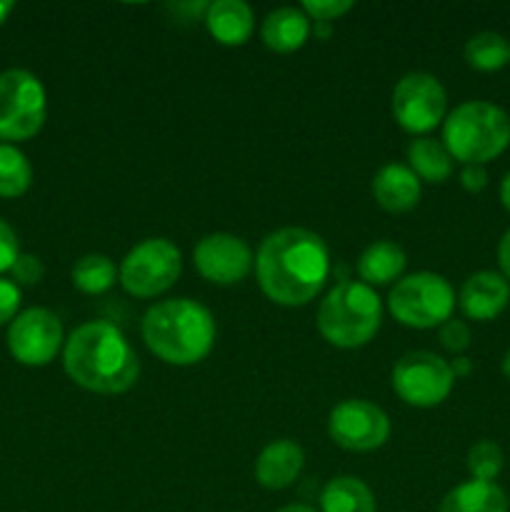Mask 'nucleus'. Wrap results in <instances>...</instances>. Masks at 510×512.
Here are the masks:
<instances>
[{
  "label": "nucleus",
  "mask_w": 510,
  "mask_h": 512,
  "mask_svg": "<svg viewBox=\"0 0 510 512\" xmlns=\"http://www.w3.org/2000/svg\"><path fill=\"white\" fill-rule=\"evenodd\" d=\"M260 290L273 303L303 308L323 290L330 275V253L318 233L280 228L260 243L255 255Z\"/></svg>",
  "instance_id": "nucleus-1"
},
{
  "label": "nucleus",
  "mask_w": 510,
  "mask_h": 512,
  "mask_svg": "<svg viewBox=\"0 0 510 512\" xmlns=\"http://www.w3.org/2000/svg\"><path fill=\"white\" fill-rule=\"evenodd\" d=\"M63 368L88 393L123 395L138 383L140 360L123 330L105 320H93L68 335Z\"/></svg>",
  "instance_id": "nucleus-2"
},
{
  "label": "nucleus",
  "mask_w": 510,
  "mask_h": 512,
  "mask_svg": "<svg viewBox=\"0 0 510 512\" xmlns=\"http://www.w3.org/2000/svg\"><path fill=\"white\" fill-rule=\"evenodd\" d=\"M140 333L155 358L185 368L210 355L215 345V318L198 300H160L143 315Z\"/></svg>",
  "instance_id": "nucleus-3"
},
{
  "label": "nucleus",
  "mask_w": 510,
  "mask_h": 512,
  "mask_svg": "<svg viewBox=\"0 0 510 512\" xmlns=\"http://www.w3.org/2000/svg\"><path fill=\"white\" fill-rule=\"evenodd\" d=\"M443 145L463 165H485L510 145V115L488 100H468L448 113Z\"/></svg>",
  "instance_id": "nucleus-4"
},
{
  "label": "nucleus",
  "mask_w": 510,
  "mask_h": 512,
  "mask_svg": "<svg viewBox=\"0 0 510 512\" xmlns=\"http://www.w3.org/2000/svg\"><path fill=\"white\" fill-rule=\"evenodd\" d=\"M383 323V303L370 285L345 280L323 298L318 330L330 345L355 350L368 345Z\"/></svg>",
  "instance_id": "nucleus-5"
},
{
  "label": "nucleus",
  "mask_w": 510,
  "mask_h": 512,
  "mask_svg": "<svg viewBox=\"0 0 510 512\" xmlns=\"http://www.w3.org/2000/svg\"><path fill=\"white\" fill-rule=\"evenodd\" d=\"M388 310L405 328H438L453 318V285L438 273H413L400 278L388 295Z\"/></svg>",
  "instance_id": "nucleus-6"
},
{
  "label": "nucleus",
  "mask_w": 510,
  "mask_h": 512,
  "mask_svg": "<svg viewBox=\"0 0 510 512\" xmlns=\"http://www.w3.org/2000/svg\"><path fill=\"white\" fill-rule=\"evenodd\" d=\"M48 115L45 88L28 70H5L0 75V140L20 143L40 133Z\"/></svg>",
  "instance_id": "nucleus-7"
},
{
  "label": "nucleus",
  "mask_w": 510,
  "mask_h": 512,
  "mask_svg": "<svg viewBox=\"0 0 510 512\" xmlns=\"http://www.w3.org/2000/svg\"><path fill=\"white\" fill-rule=\"evenodd\" d=\"M183 270L180 250L168 238H148L123 258L118 280L133 298H158L173 288Z\"/></svg>",
  "instance_id": "nucleus-8"
},
{
  "label": "nucleus",
  "mask_w": 510,
  "mask_h": 512,
  "mask_svg": "<svg viewBox=\"0 0 510 512\" xmlns=\"http://www.w3.org/2000/svg\"><path fill=\"white\" fill-rule=\"evenodd\" d=\"M390 383L403 403L413 408H435L453 393L455 375L440 355L413 350L395 363Z\"/></svg>",
  "instance_id": "nucleus-9"
},
{
  "label": "nucleus",
  "mask_w": 510,
  "mask_h": 512,
  "mask_svg": "<svg viewBox=\"0 0 510 512\" xmlns=\"http://www.w3.org/2000/svg\"><path fill=\"white\" fill-rule=\"evenodd\" d=\"M390 110L405 133L425 135L445 120L448 93L435 75L415 70L398 80L390 98Z\"/></svg>",
  "instance_id": "nucleus-10"
},
{
  "label": "nucleus",
  "mask_w": 510,
  "mask_h": 512,
  "mask_svg": "<svg viewBox=\"0 0 510 512\" xmlns=\"http://www.w3.org/2000/svg\"><path fill=\"white\" fill-rule=\"evenodd\" d=\"M328 435L338 448L350 453H370L383 448L390 438V420L368 400H343L330 410Z\"/></svg>",
  "instance_id": "nucleus-11"
},
{
  "label": "nucleus",
  "mask_w": 510,
  "mask_h": 512,
  "mask_svg": "<svg viewBox=\"0 0 510 512\" xmlns=\"http://www.w3.org/2000/svg\"><path fill=\"white\" fill-rule=\"evenodd\" d=\"M63 348V325L48 308H30L15 315L8 328V350L20 365L43 368Z\"/></svg>",
  "instance_id": "nucleus-12"
},
{
  "label": "nucleus",
  "mask_w": 510,
  "mask_h": 512,
  "mask_svg": "<svg viewBox=\"0 0 510 512\" xmlns=\"http://www.w3.org/2000/svg\"><path fill=\"white\" fill-rule=\"evenodd\" d=\"M193 260L208 283L235 285L253 270L255 258L243 238L233 233H210L195 245Z\"/></svg>",
  "instance_id": "nucleus-13"
},
{
  "label": "nucleus",
  "mask_w": 510,
  "mask_h": 512,
  "mask_svg": "<svg viewBox=\"0 0 510 512\" xmlns=\"http://www.w3.org/2000/svg\"><path fill=\"white\" fill-rule=\"evenodd\" d=\"M460 308L470 320H493L505 310L510 300V285L503 273L480 270L465 280L460 290Z\"/></svg>",
  "instance_id": "nucleus-14"
},
{
  "label": "nucleus",
  "mask_w": 510,
  "mask_h": 512,
  "mask_svg": "<svg viewBox=\"0 0 510 512\" xmlns=\"http://www.w3.org/2000/svg\"><path fill=\"white\" fill-rule=\"evenodd\" d=\"M305 453L295 440H273L255 460V480L265 490H285L298 480Z\"/></svg>",
  "instance_id": "nucleus-15"
},
{
  "label": "nucleus",
  "mask_w": 510,
  "mask_h": 512,
  "mask_svg": "<svg viewBox=\"0 0 510 512\" xmlns=\"http://www.w3.org/2000/svg\"><path fill=\"white\" fill-rule=\"evenodd\" d=\"M373 198L388 213H408L420 203V180L408 165L388 163L375 173Z\"/></svg>",
  "instance_id": "nucleus-16"
},
{
  "label": "nucleus",
  "mask_w": 510,
  "mask_h": 512,
  "mask_svg": "<svg viewBox=\"0 0 510 512\" xmlns=\"http://www.w3.org/2000/svg\"><path fill=\"white\" fill-rule=\"evenodd\" d=\"M205 25L220 45L238 48L248 43L253 35L255 15L243 0H215L205 5Z\"/></svg>",
  "instance_id": "nucleus-17"
},
{
  "label": "nucleus",
  "mask_w": 510,
  "mask_h": 512,
  "mask_svg": "<svg viewBox=\"0 0 510 512\" xmlns=\"http://www.w3.org/2000/svg\"><path fill=\"white\" fill-rule=\"evenodd\" d=\"M310 23L303 8H275L265 15L263 28H260V38H263L265 48L273 53H295L303 48L310 38Z\"/></svg>",
  "instance_id": "nucleus-18"
},
{
  "label": "nucleus",
  "mask_w": 510,
  "mask_h": 512,
  "mask_svg": "<svg viewBox=\"0 0 510 512\" xmlns=\"http://www.w3.org/2000/svg\"><path fill=\"white\" fill-rule=\"evenodd\" d=\"M405 250L393 240H375L373 245L363 250L358 258V275L365 285H390L393 280H400L403 275Z\"/></svg>",
  "instance_id": "nucleus-19"
},
{
  "label": "nucleus",
  "mask_w": 510,
  "mask_h": 512,
  "mask_svg": "<svg viewBox=\"0 0 510 512\" xmlns=\"http://www.w3.org/2000/svg\"><path fill=\"white\" fill-rule=\"evenodd\" d=\"M510 503L503 488L495 483L468 480L455 485L440 503L438 512H508Z\"/></svg>",
  "instance_id": "nucleus-20"
},
{
  "label": "nucleus",
  "mask_w": 510,
  "mask_h": 512,
  "mask_svg": "<svg viewBox=\"0 0 510 512\" xmlns=\"http://www.w3.org/2000/svg\"><path fill=\"white\" fill-rule=\"evenodd\" d=\"M408 168L418 175L420 183H445L453 175V155L448 153L443 140L423 135L408 145Z\"/></svg>",
  "instance_id": "nucleus-21"
},
{
  "label": "nucleus",
  "mask_w": 510,
  "mask_h": 512,
  "mask_svg": "<svg viewBox=\"0 0 510 512\" xmlns=\"http://www.w3.org/2000/svg\"><path fill=\"white\" fill-rule=\"evenodd\" d=\"M375 495L353 475L333 478L320 493V512H375Z\"/></svg>",
  "instance_id": "nucleus-22"
},
{
  "label": "nucleus",
  "mask_w": 510,
  "mask_h": 512,
  "mask_svg": "<svg viewBox=\"0 0 510 512\" xmlns=\"http://www.w3.org/2000/svg\"><path fill=\"white\" fill-rule=\"evenodd\" d=\"M463 55L470 68L493 73V70H500L505 63H510V43L500 33L483 30L465 43Z\"/></svg>",
  "instance_id": "nucleus-23"
},
{
  "label": "nucleus",
  "mask_w": 510,
  "mask_h": 512,
  "mask_svg": "<svg viewBox=\"0 0 510 512\" xmlns=\"http://www.w3.org/2000/svg\"><path fill=\"white\" fill-rule=\"evenodd\" d=\"M73 285L85 295H103L108 293L110 288L118 280V270H115V263L108 258V255L90 253L83 255L78 263L73 265Z\"/></svg>",
  "instance_id": "nucleus-24"
},
{
  "label": "nucleus",
  "mask_w": 510,
  "mask_h": 512,
  "mask_svg": "<svg viewBox=\"0 0 510 512\" xmlns=\"http://www.w3.org/2000/svg\"><path fill=\"white\" fill-rule=\"evenodd\" d=\"M33 183V165L15 145L0 143V198H20Z\"/></svg>",
  "instance_id": "nucleus-25"
},
{
  "label": "nucleus",
  "mask_w": 510,
  "mask_h": 512,
  "mask_svg": "<svg viewBox=\"0 0 510 512\" xmlns=\"http://www.w3.org/2000/svg\"><path fill=\"white\" fill-rule=\"evenodd\" d=\"M503 463V450L493 440H478L468 450V473L470 478L480 480V483H493L503 470Z\"/></svg>",
  "instance_id": "nucleus-26"
},
{
  "label": "nucleus",
  "mask_w": 510,
  "mask_h": 512,
  "mask_svg": "<svg viewBox=\"0 0 510 512\" xmlns=\"http://www.w3.org/2000/svg\"><path fill=\"white\" fill-rule=\"evenodd\" d=\"M300 8L308 15L310 23H333V20L350 13L353 3L350 0H305Z\"/></svg>",
  "instance_id": "nucleus-27"
},
{
  "label": "nucleus",
  "mask_w": 510,
  "mask_h": 512,
  "mask_svg": "<svg viewBox=\"0 0 510 512\" xmlns=\"http://www.w3.org/2000/svg\"><path fill=\"white\" fill-rule=\"evenodd\" d=\"M440 343H443L445 350H450L453 355H460L463 350H468L470 345V328L465 320H445L443 325H440Z\"/></svg>",
  "instance_id": "nucleus-28"
},
{
  "label": "nucleus",
  "mask_w": 510,
  "mask_h": 512,
  "mask_svg": "<svg viewBox=\"0 0 510 512\" xmlns=\"http://www.w3.org/2000/svg\"><path fill=\"white\" fill-rule=\"evenodd\" d=\"M10 270H13V278L23 285H38L45 275V268L43 263H40L38 255H30V253H20Z\"/></svg>",
  "instance_id": "nucleus-29"
},
{
  "label": "nucleus",
  "mask_w": 510,
  "mask_h": 512,
  "mask_svg": "<svg viewBox=\"0 0 510 512\" xmlns=\"http://www.w3.org/2000/svg\"><path fill=\"white\" fill-rule=\"evenodd\" d=\"M18 255H20L18 235H15V230L10 228L3 218H0V273H5V270L13 268L15 260H18Z\"/></svg>",
  "instance_id": "nucleus-30"
},
{
  "label": "nucleus",
  "mask_w": 510,
  "mask_h": 512,
  "mask_svg": "<svg viewBox=\"0 0 510 512\" xmlns=\"http://www.w3.org/2000/svg\"><path fill=\"white\" fill-rule=\"evenodd\" d=\"M20 308V288L13 280L0 278V325L13 323Z\"/></svg>",
  "instance_id": "nucleus-31"
},
{
  "label": "nucleus",
  "mask_w": 510,
  "mask_h": 512,
  "mask_svg": "<svg viewBox=\"0 0 510 512\" xmlns=\"http://www.w3.org/2000/svg\"><path fill=\"white\" fill-rule=\"evenodd\" d=\"M460 185L468 193H480L488 185V170H485V165H463V170H460Z\"/></svg>",
  "instance_id": "nucleus-32"
},
{
  "label": "nucleus",
  "mask_w": 510,
  "mask_h": 512,
  "mask_svg": "<svg viewBox=\"0 0 510 512\" xmlns=\"http://www.w3.org/2000/svg\"><path fill=\"white\" fill-rule=\"evenodd\" d=\"M498 263L503 270V278L510 280V230H505V235L498 243Z\"/></svg>",
  "instance_id": "nucleus-33"
},
{
  "label": "nucleus",
  "mask_w": 510,
  "mask_h": 512,
  "mask_svg": "<svg viewBox=\"0 0 510 512\" xmlns=\"http://www.w3.org/2000/svg\"><path fill=\"white\" fill-rule=\"evenodd\" d=\"M450 370H453L455 378H465V375L473 373V360L465 358V355H458V358L450 363Z\"/></svg>",
  "instance_id": "nucleus-34"
},
{
  "label": "nucleus",
  "mask_w": 510,
  "mask_h": 512,
  "mask_svg": "<svg viewBox=\"0 0 510 512\" xmlns=\"http://www.w3.org/2000/svg\"><path fill=\"white\" fill-rule=\"evenodd\" d=\"M500 203H503L505 210L510 213V170L503 175V180H500Z\"/></svg>",
  "instance_id": "nucleus-35"
},
{
  "label": "nucleus",
  "mask_w": 510,
  "mask_h": 512,
  "mask_svg": "<svg viewBox=\"0 0 510 512\" xmlns=\"http://www.w3.org/2000/svg\"><path fill=\"white\" fill-rule=\"evenodd\" d=\"M330 33H333V23H315V38L318 40H325Z\"/></svg>",
  "instance_id": "nucleus-36"
},
{
  "label": "nucleus",
  "mask_w": 510,
  "mask_h": 512,
  "mask_svg": "<svg viewBox=\"0 0 510 512\" xmlns=\"http://www.w3.org/2000/svg\"><path fill=\"white\" fill-rule=\"evenodd\" d=\"M13 8H15V3H10V0H0V25L8 20L10 10H13Z\"/></svg>",
  "instance_id": "nucleus-37"
},
{
  "label": "nucleus",
  "mask_w": 510,
  "mask_h": 512,
  "mask_svg": "<svg viewBox=\"0 0 510 512\" xmlns=\"http://www.w3.org/2000/svg\"><path fill=\"white\" fill-rule=\"evenodd\" d=\"M278 512H315V508H310V505H303V503H293V505H285V508H280Z\"/></svg>",
  "instance_id": "nucleus-38"
},
{
  "label": "nucleus",
  "mask_w": 510,
  "mask_h": 512,
  "mask_svg": "<svg viewBox=\"0 0 510 512\" xmlns=\"http://www.w3.org/2000/svg\"><path fill=\"white\" fill-rule=\"evenodd\" d=\"M500 368H503V375H505V378L510 380V350H508V353L503 355V363H500Z\"/></svg>",
  "instance_id": "nucleus-39"
}]
</instances>
